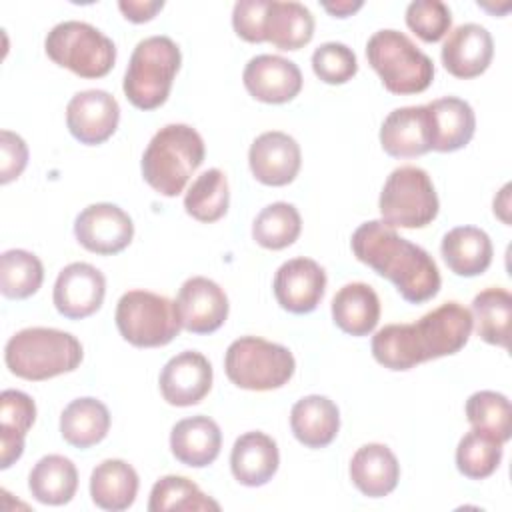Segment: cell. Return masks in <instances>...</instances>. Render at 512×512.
I'll return each mask as SVG.
<instances>
[{"instance_id": "29", "label": "cell", "mask_w": 512, "mask_h": 512, "mask_svg": "<svg viewBox=\"0 0 512 512\" xmlns=\"http://www.w3.org/2000/svg\"><path fill=\"white\" fill-rule=\"evenodd\" d=\"M138 484V474L128 462L108 458L90 474V496L98 508L120 512L134 504Z\"/></svg>"}, {"instance_id": "20", "label": "cell", "mask_w": 512, "mask_h": 512, "mask_svg": "<svg viewBox=\"0 0 512 512\" xmlns=\"http://www.w3.org/2000/svg\"><path fill=\"white\" fill-rule=\"evenodd\" d=\"M380 144L392 158H416L430 152V116L426 104L392 110L380 126Z\"/></svg>"}, {"instance_id": "36", "label": "cell", "mask_w": 512, "mask_h": 512, "mask_svg": "<svg viewBox=\"0 0 512 512\" xmlns=\"http://www.w3.org/2000/svg\"><path fill=\"white\" fill-rule=\"evenodd\" d=\"M44 280L40 258L28 250L12 248L0 256V292L10 300H24L38 292Z\"/></svg>"}, {"instance_id": "30", "label": "cell", "mask_w": 512, "mask_h": 512, "mask_svg": "<svg viewBox=\"0 0 512 512\" xmlns=\"http://www.w3.org/2000/svg\"><path fill=\"white\" fill-rule=\"evenodd\" d=\"M314 36V16L300 2L270 0L264 18V40L280 50H300Z\"/></svg>"}, {"instance_id": "19", "label": "cell", "mask_w": 512, "mask_h": 512, "mask_svg": "<svg viewBox=\"0 0 512 512\" xmlns=\"http://www.w3.org/2000/svg\"><path fill=\"white\" fill-rule=\"evenodd\" d=\"M494 56V42L490 32L480 24H462L454 28L442 44L444 68L462 80L484 74Z\"/></svg>"}, {"instance_id": "42", "label": "cell", "mask_w": 512, "mask_h": 512, "mask_svg": "<svg viewBox=\"0 0 512 512\" xmlns=\"http://www.w3.org/2000/svg\"><path fill=\"white\" fill-rule=\"evenodd\" d=\"M270 0H238L232 10L234 32L246 42H266L264 40V18Z\"/></svg>"}, {"instance_id": "44", "label": "cell", "mask_w": 512, "mask_h": 512, "mask_svg": "<svg viewBox=\"0 0 512 512\" xmlns=\"http://www.w3.org/2000/svg\"><path fill=\"white\" fill-rule=\"evenodd\" d=\"M118 8L126 20L134 24H142L152 20L164 8V2L162 0H128V2L122 0L118 2Z\"/></svg>"}, {"instance_id": "9", "label": "cell", "mask_w": 512, "mask_h": 512, "mask_svg": "<svg viewBox=\"0 0 512 512\" xmlns=\"http://www.w3.org/2000/svg\"><path fill=\"white\" fill-rule=\"evenodd\" d=\"M114 320L120 336L136 348L166 346L182 328L176 302L148 290L122 294Z\"/></svg>"}, {"instance_id": "22", "label": "cell", "mask_w": 512, "mask_h": 512, "mask_svg": "<svg viewBox=\"0 0 512 512\" xmlns=\"http://www.w3.org/2000/svg\"><path fill=\"white\" fill-rule=\"evenodd\" d=\"M278 464L280 452L274 438L258 430L238 436L230 452L232 476L242 486H264L276 474Z\"/></svg>"}, {"instance_id": "18", "label": "cell", "mask_w": 512, "mask_h": 512, "mask_svg": "<svg viewBox=\"0 0 512 512\" xmlns=\"http://www.w3.org/2000/svg\"><path fill=\"white\" fill-rule=\"evenodd\" d=\"M248 164L258 182L266 186H286L300 172V146L286 132H264L252 142L248 150Z\"/></svg>"}, {"instance_id": "39", "label": "cell", "mask_w": 512, "mask_h": 512, "mask_svg": "<svg viewBox=\"0 0 512 512\" xmlns=\"http://www.w3.org/2000/svg\"><path fill=\"white\" fill-rule=\"evenodd\" d=\"M466 418L472 428L484 430L496 436L504 444L512 436L510 400L500 392H494V390L474 392L466 400Z\"/></svg>"}, {"instance_id": "11", "label": "cell", "mask_w": 512, "mask_h": 512, "mask_svg": "<svg viewBox=\"0 0 512 512\" xmlns=\"http://www.w3.org/2000/svg\"><path fill=\"white\" fill-rule=\"evenodd\" d=\"M74 236L88 252L112 256L122 252L134 236L132 218L116 204L86 206L74 220Z\"/></svg>"}, {"instance_id": "23", "label": "cell", "mask_w": 512, "mask_h": 512, "mask_svg": "<svg viewBox=\"0 0 512 512\" xmlns=\"http://www.w3.org/2000/svg\"><path fill=\"white\" fill-rule=\"evenodd\" d=\"M220 448V426L202 414L176 422L170 432V450L174 458L190 468L210 466L218 458Z\"/></svg>"}, {"instance_id": "7", "label": "cell", "mask_w": 512, "mask_h": 512, "mask_svg": "<svg viewBox=\"0 0 512 512\" xmlns=\"http://www.w3.org/2000/svg\"><path fill=\"white\" fill-rule=\"evenodd\" d=\"M224 370L238 388L266 392L288 384L294 376L296 360L282 344L258 336H242L228 346Z\"/></svg>"}, {"instance_id": "28", "label": "cell", "mask_w": 512, "mask_h": 512, "mask_svg": "<svg viewBox=\"0 0 512 512\" xmlns=\"http://www.w3.org/2000/svg\"><path fill=\"white\" fill-rule=\"evenodd\" d=\"M36 420L34 400L20 390L0 394V468H10L24 452V438Z\"/></svg>"}, {"instance_id": "2", "label": "cell", "mask_w": 512, "mask_h": 512, "mask_svg": "<svg viewBox=\"0 0 512 512\" xmlns=\"http://www.w3.org/2000/svg\"><path fill=\"white\" fill-rule=\"evenodd\" d=\"M350 246L354 256L378 276L390 280L406 302L422 304L438 294L442 278L434 258L382 220L360 224Z\"/></svg>"}, {"instance_id": "6", "label": "cell", "mask_w": 512, "mask_h": 512, "mask_svg": "<svg viewBox=\"0 0 512 512\" xmlns=\"http://www.w3.org/2000/svg\"><path fill=\"white\" fill-rule=\"evenodd\" d=\"M366 58L392 94H420L432 84V60L404 32L390 28L374 32L366 44Z\"/></svg>"}, {"instance_id": "40", "label": "cell", "mask_w": 512, "mask_h": 512, "mask_svg": "<svg viewBox=\"0 0 512 512\" xmlns=\"http://www.w3.org/2000/svg\"><path fill=\"white\" fill-rule=\"evenodd\" d=\"M406 24L420 40L432 44L448 34L452 14L440 0H416L406 8Z\"/></svg>"}, {"instance_id": "3", "label": "cell", "mask_w": 512, "mask_h": 512, "mask_svg": "<svg viewBox=\"0 0 512 512\" xmlns=\"http://www.w3.org/2000/svg\"><path fill=\"white\" fill-rule=\"evenodd\" d=\"M204 140L188 124L160 128L142 154V176L162 196H178L204 162Z\"/></svg>"}, {"instance_id": "21", "label": "cell", "mask_w": 512, "mask_h": 512, "mask_svg": "<svg viewBox=\"0 0 512 512\" xmlns=\"http://www.w3.org/2000/svg\"><path fill=\"white\" fill-rule=\"evenodd\" d=\"M430 116V150L456 152L464 148L476 130L472 106L456 96H444L426 104Z\"/></svg>"}, {"instance_id": "5", "label": "cell", "mask_w": 512, "mask_h": 512, "mask_svg": "<svg viewBox=\"0 0 512 512\" xmlns=\"http://www.w3.org/2000/svg\"><path fill=\"white\" fill-rule=\"evenodd\" d=\"M182 54L168 36H150L136 44L122 90L128 102L140 110H154L168 100L172 82L180 70Z\"/></svg>"}, {"instance_id": "12", "label": "cell", "mask_w": 512, "mask_h": 512, "mask_svg": "<svg viewBox=\"0 0 512 512\" xmlns=\"http://www.w3.org/2000/svg\"><path fill=\"white\" fill-rule=\"evenodd\" d=\"M120 106L106 90L76 92L66 106V126L70 134L86 146L106 142L118 128Z\"/></svg>"}, {"instance_id": "27", "label": "cell", "mask_w": 512, "mask_h": 512, "mask_svg": "<svg viewBox=\"0 0 512 512\" xmlns=\"http://www.w3.org/2000/svg\"><path fill=\"white\" fill-rule=\"evenodd\" d=\"M332 320L350 336H368L380 320V300L366 282H350L332 298Z\"/></svg>"}, {"instance_id": "14", "label": "cell", "mask_w": 512, "mask_h": 512, "mask_svg": "<svg viewBox=\"0 0 512 512\" xmlns=\"http://www.w3.org/2000/svg\"><path fill=\"white\" fill-rule=\"evenodd\" d=\"M180 324L192 334H212L228 318V296L210 278H188L176 298Z\"/></svg>"}, {"instance_id": "32", "label": "cell", "mask_w": 512, "mask_h": 512, "mask_svg": "<svg viewBox=\"0 0 512 512\" xmlns=\"http://www.w3.org/2000/svg\"><path fill=\"white\" fill-rule=\"evenodd\" d=\"M30 494L48 506L68 504L78 488V470L74 462L60 454L40 458L28 476Z\"/></svg>"}, {"instance_id": "45", "label": "cell", "mask_w": 512, "mask_h": 512, "mask_svg": "<svg viewBox=\"0 0 512 512\" xmlns=\"http://www.w3.org/2000/svg\"><path fill=\"white\" fill-rule=\"evenodd\" d=\"M322 8H324L328 14H332L334 18H346V16H352L356 10H360V8H362V2H360V0H358V2L342 0V2H334V4L324 2Z\"/></svg>"}, {"instance_id": "25", "label": "cell", "mask_w": 512, "mask_h": 512, "mask_svg": "<svg viewBox=\"0 0 512 512\" xmlns=\"http://www.w3.org/2000/svg\"><path fill=\"white\" fill-rule=\"evenodd\" d=\"M294 438L306 448H326L340 430L338 406L320 394L300 398L290 412Z\"/></svg>"}, {"instance_id": "4", "label": "cell", "mask_w": 512, "mask_h": 512, "mask_svg": "<svg viewBox=\"0 0 512 512\" xmlns=\"http://www.w3.org/2000/svg\"><path fill=\"white\" fill-rule=\"evenodd\" d=\"M82 344L76 336L56 328H24L4 348L6 368L24 380L40 382L72 372L82 362Z\"/></svg>"}, {"instance_id": "8", "label": "cell", "mask_w": 512, "mask_h": 512, "mask_svg": "<svg viewBox=\"0 0 512 512\" xmlns=\"http://www.w3.org/2000/svg\"><path fill=\"white\" fill-rule=\"evenodd\" d=\"M46 56L80 78H102L116 62V46L98 28L78 20L56 24L44 40Z\"/></svg>"}, {"instance_id": "17", "label": "cell", "mask_w": 512, "mask_h": 512, "mask_svg": "<svg viewBox=\"0 0 512 512\" xmlns=\"http://www.w3.org/2000/svg\"><path fill=\"white\" fill-rule=\"evenodd\" d=\"M242 80L248 94L264 104H286L302 90L300 68L276 54L254 56L246 64Z\"/></svg>"}, {"instance_id": "34", "label": "cell", "mask_w": 512, "mask_h": 512, "mask_svg": "<svg viewBox=\"0 0 512 512\" xmlns=\"http://www.w3.org/2000/svg\"><path fill=\"white\" fill-rule=\"evenodd\" d=\"M230 190L226 174L218 168L202 172L184 196V210L198 222H216L228 212Z\"/></svg>"}, {"instance_id": "24", "label": "cell", "mask_w": 512, "mask_h": 512, "mask_svg": "<svg viewBox=\"0 0 512 512\" xmlns=\"http://www.w3.org/2000/svg\"><path fill=\"white\" fill-rule=\"evenodd\" d=\"M350 480L368 498L388 496L400 480V464L386 444H364L350 460Z\"/></svg>"}, {"instance_id": "31", "label": "cell", "mask_w": 512, "mask_h": 512, "mask_svg": "<svg viewBox=\"0 0 512 512\" xmlns=\"http://www.w3.org/2000/svg\"><path fill=\"white\" fill-rule=\"evenodd\" d=\"M108 430L110 412L96 398H76L60 414V434L74 448L84 450L102 442Z\"/></svg>"}, {"instance_id": "41", "label": "cell", "mask_w": 512, "mask_h": 512, "mask_svg": "<svg viewBox=\"0 0 512 512\" xmlns=\"http://www.w3.org/2000/svg\"><path fill=\"white\" fill-rule=\"evenodd\" d=\"M312 70L326 84H344L358 72V60L346 44L326 42L314 50Z\"/></svg>"}, {"instance_id": "37", "label": "cell", "mask_w": 512, "mask_h": 512, "mask_svg": "<svg viewBox=\"0 0 512 512\" xmlns=\"http://www.w3.org/2000/svg\"><path fill=\"white\" fill-rule=\"evenodd\" d=\"M504 442L496 436L472 428L466 432L456 448V468L470 480H484L496 472L502 460Z\"/></svg>"}, {"instance_id": "43", "label": "cell", "mask_w": 512, "mask_h": 512, "mask_svg": "<svg viewBox=\"0 0 512 512\" xmlns=\"http://www.w3.org/2000/svg\"><path fill=\"white\" fill-rule=\"evenodd\" d=\"M0 150H2L0 182L8 184L24 172V168L28 164V148H26V142L18 134H14L10 130H2L0 132Z\"/></svg>"}, {"instance_id": "1", "label": "cell", "mask_w": 512, "mask_h": 512, "mask_svg": "<svg viewBox=\"0 0 512 512\" xmlns=\"http://www.w3.org/2000/svg\"><path fill=\"white\" fill-rule=\"evenodd\" d=\"M474 328L468 308L444 302L412 324H388L372 336V356L388 370L404 372L422 362L460 352Z\"/></svg>"}, {"instance_id": "16", "label": "cell", "mask_w": 512, "mask_h": 512, "mask_svg": "<svg viewBox=\"0 0 512 512\" xmlns=\"http://www.w3.org/2000/svg\"><path fill=\"white\" fill-rule=\"evenodd\" d=\"M212 376V366L204 354L184 350L164 364L160 372V394L172 406H194L210 392Z\"/></svg>"}, {"instance_id": "26", "label": "cell", "mask_w": 512, "mask_h": 512, "mask_svg": "<svg viewBox=\"0 0 512 512\" xmlns=\"http://www.w3.org/2000/svg\"><path fill=\"white\" fill-rule=\"evenodd\" d=\"M446 266L462 278L480 276L492 264L490 236L476 226H456L444 234L440 244Z\"/></svg>"}, {"instance_id": "15", "label": "cell", "mask_w": 512, "mask_h": 512, "mask_svg": "<svg viewBox=\"0 0 512 512\" xmlns=\"http://www.w3.org/2000/svg\"><path fill=\"white\" fill-rule=\"evenodd\" d=\"M274 296L292 314H308L318 308L326 290V272L312 258H292L274 274Z\"/></svg>"}, {"instance_id": "38", "label": "cell", "mask_w": 512, "mask_h": 512, "mask_svg": "<svg viewBox=\"0 0 512 512\" xmlns=\"http://www.w3.org/2000/svg\"><path fill=\"white\" fill-rule=\"evenodd\" d=\"M150 512H170V510H220V504L206 496L192 480L184 476H162L150 490L148 500Z\"/></svg>"}, {"instance_id": "33", "label": "cell", "mask_w": 512, "mask_h": 512, "mask_svg": "<svg viewBox=\"0 0 512 512\" xmlns=\"http://www.w3.org/2000/svg\"><path fill=\"white\" fill-rule=\"evenodd\" d=\"M472 320L476 322L478 336L500 348L510 344V318L512 296L504 288H486L472 300Z\"/></svg>"}, {"instance_id": "10", "label": "cell", "mask_w": 512, "mask_h": 512, "mask_svg": "<svg viewBox=\"0 0 512 512\" xmlns=\"http://www.w3.org/2000/svg\"><path fill=\"white\" fill-rule=\"evenodd\" d=\"M382 222L392 228H424L438 216V194L432 178L418 166H400L390 172L380 192Z\"/></svg>"}, {"instance_id": "35", "label": "cell", "mask_w": 512, "mask_h": 512, "mask_svg": "<svg viewBox=\"0 0 512 512\" xmlns=\"http://www.w3.org/2000/svg\"><path fill=\"white\" fill-rule=\"evenodd\" d=\"M302 230L298 210L288 202L268 204L252 222V238L266 250H282L294 244Z\"/></svg>"}, {"instance_id": "13", "label": "cell", "mask_w": 512, "mask_h": 512, "mask_svg": "<svg viewBox=\"0 0 512 512\" xmlns=\"http://www.w3.org/2000/svg\"><path fill=\"white\" fill-rule=\"evenodd\" d=\"M104 294V274L88 262H72L60 270L54 282L52 300L64 318L82 320L100 310Z\"/></svg>"}]
</instances>
